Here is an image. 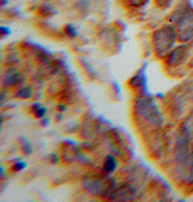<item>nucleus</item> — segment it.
I'll use <instances>...</instances> for the list:
<instances>
[{
	"instance_id": "f257e3e1",
	"label": "nucleus",
	"mask_w": 193,
	"mask_h": 202,
	"mask_svg": "<svg viewBox=\"0 0 193 202\" xmlns=\"http://www.w3.org/2000/svg\"><path fill=\"white\" fill-rule=\"evenodd\" d=\"M85 185L87 188V190L91 191L92 194H102V191L104 190L103 189V185L100 181L98 180H92V181H85Z\"/></svg>"
},
{
	"instance_id": "f03ea898",
	"label": "nucleus",
	"mask_w": 193,
	"mask_h": 202,
	"mask_svg": "<svg viewBox=\"0 0 193 202\" xmlns=\"http://www.w3.org/2000/svg\"><path fill=\"white\" fill-rule=\"evenodd\" d=\"M117 167V161L112 155H109L105 158V162H104V171L106 173H112L115 169Z\"/></svg>"
},
{
	"instance_id": "7ed1b4c3",
	"label": "nucleus",
	"mask_w": 193,
	"mask_h": 202,
	"mask_svg": "<svg viewBox=\"0 0 193 202\" xmlns=\"http://www.w3.org/2000/svg\"><path fill=\"white\" fill-rule=\"evenodd\" d=\"M20 78V74L17 71H9L6 75H5V85L9 86V85H15L17 82V80Z\"/></svg>"
},
{
	"instance_id": "20e7f679",
	"label": "nucleus",
	"mask_w": 193,
	"mask_h": 202,
	"mask_svg": "<svg viewBox=\"0 0 193 202\" xmlns=\"http://www.w3.org/2000/svg\"><path fill=\"white\" fill-rule=\"evenodd\" d=\"M21 144H22V148L25 154H32L33 153V146L29 143V140H27L24 138H21Z\"/></svg>"
},
{
	"instance_id": "39448f33",
	"label": "nucleus",
	"mask_w": 193,
	"mask_h": 202,
	"mask_svg": "<svg viewBox=\"0 0 193 202\" xmlns=\"http://www.w3.org/2000/svg\"><path fill=\"white\" fill-rule=\"evenodd\" d=\"M65 32L70 38H76L77 36V29L75 28L74 24H67L65 27Z\"/></svg>"
},
{
	"instance_id": "423d86ee",
	"label": "nucleus",
	"mask_w": 193,
	"mask_h": 202,
	"mask_svg": "<svg viewBox=\"0 0 193 202\" xmlns=\"http://www.w3.org/2000/svg\"><path fill=\"white\" fill-rule=\"evenodd\" d=\"M30 96H32V90L30 89H22V90H20V92L17 93V97L25 98V99H28Z\"/></svg>"
},
{
	"instance_id": "0eeeda50",
	"label": "nucleus",
	"mask_w": 193,
	"mask_h": 202,
	"mask_svg": "<svg viewBox=\"0 0 193 202\" xmlns=\"http://www.w3.org/2000/svg\"><path fill=\"white\" fill-rule=\"evenodd\" d=\"M27 167V162H24V161H17V162H15V165L12 166V168L13 171H16V172H18V171H23V169Z\"/></svg>"
},
{
	"instance_id": "6e6552de",
	"label": "nucleus",
	"mask_w": 193,
	"mask_h": 202,
	"mask_svg": "<svg viewBox=\"0 0 193 202\" xmlns=\"http://www.w3.org/2000/svg\"><path fill=\"white\" fill-rule=\"evenodd\" d=\"M46 112H47V109L46 108H44V107H41L37 112H35V116L36 117H39V119H42L44 116L46 115Z\"/></svg>"
},
{
	"instance_id": "1a4fd4ad",
	"label": "nucleus",
	"mask_w": 193,
	"mask_h": 202,
	"mask_svg": "<svg viewBox=\"0 0 193 202\" xmlns=\"http://www.w3.org/2000/svg\"><path fill=\"white\" fill-rule=\"evenodd\" d=\"M0 30H1V34H2V35H7V34H10V32H11L10 28H6V27H4V25L0 28Z\"/></svg>"
},
{
	"instance_id": "9d476101",
	"label": "nucleus",
	"mask_w": 193,
	"mask_h": 202,
	"mask_svg": "<svg viewBox=\"0 0 193 202\" xmlns=\"http://www.w3.org/2000/svg\"><path fill=\"white\" fill-rule=\"evenodd\" d=\"M40 108H41V104H40V103H34V104L32 105V110H33V112H37Z\"/></svg>"
},
{
	"instance_id": "9b49d317",
	"label": "nucleus",
	"mask_w": 193,
	"mask_h": 202,
	"mask_svg": "<svg viewBox=\"0 0 193 202\" xmlns=\"http://www.w3.org/2000/svg\"><path fill=\"white\" fill-rule=\"evenodd\" d=\"M51 161H52V163H57L58 161H59V157H58L57 154H52V156H51Z\"/></svg>"
},
{
	"instance_id": "f8f14e48",
	"label": "nucleus",
	"mask_w": 193,
	"mask_h": 202,
	"mask_svg": "<svg viewBox=\"0 0 193 202\" xmlns=\"http://www.w3.org/2000/svg\"><path fill=\"white\" fill-rule=\"evenodd\" d=\"M42 126H48V124H50V120H47V119H42Z\"/></svg>"
},
{
	"instance_id": "ddd939ff",
	"label": "nucleus",
	"mask_w": 193,
	"mask_h": 202,
	"mask_svg": "<svg viewBox=\"0 0 193 202\" xmlns=\"http://www.w3.org/2000/svg\"><path fill=\"white\" fill-rule=\"evenodd\" d=\"M58 109H59V110H62V112H64L67 108H65L64 105H58Z\"/></svg>"
}]
</instances>
